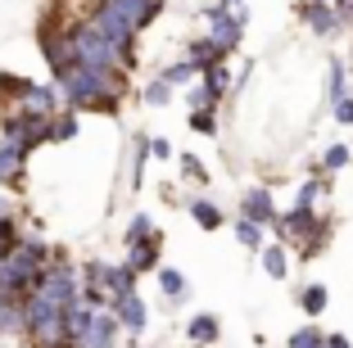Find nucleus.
<instances>
[{
  "label": "nucleus",
  "mask_w": 353,
  "mask_h": 348,
  "mask_svg": "<svg viewBox=\"0 0 353 348\" xmlns=\"http://www.w3.org/2000/svg\"><path fill=\"white\" fill-rule=\"evenodd\" d=\"M294 303H299V312H303L308 321H317L326 307H331V289H326L322 280H308V285L294 289Z\"/></svg>",
  "instance_id": "15"
},
{
  "label": "nucleus",
  "mask_w": 353,
  "mask_h": 348,
  "mask_svg": "<svg viewBox=\"0 0 353 348\" xmlns=\"http://www.w3.org/2000/svg\"><path fill=\"white\" fill-rule=\"evenodd\" d=\"M145 167H150V132H136L132 136V167H127V185L132 190L145 185Z\"/></svg>",
  "instance_id": "19"
},
{
  "label": "nucleus",
  "mask_w": 353,
  "mask_h": 348,
  "mask_svg": "<svg viewBox=\"0 0 353 348\" xmlns=\"http://www.w3.org/2000/svg\"><path fill=\"white\" fill-rule=\"evenodd\" d=\"M259 267H263V276H268V280H290L294 254L281 245V240H268V245L259 249Z\"/></svg>",
  "instance_id": "9"
},
{
  "label": "nucleus",
  "mask_w": 353,
  "mask_h": 348,
  "mask_svg": "<svg viewBox=\"0 0 353 348\" xmlns=\"http://www.w3.org/2000/svg\"><path fill=\"white\" fill-rule=\"evenodd\" d=\"M335 226H340V217H335L331 208H299V204H290L285 213H276V222L268 226V236L290 249L294 263H317V258L331 249Z\"/></svg>",
  "instance_id": "1"
},
{
  "label": "nucleus",
  "mask_w": 353,
  "mask_h": 348,
  "mask_svg": "<svg viewBox=\"0 0 353 348\" xmlns=\"http://www.w3.org/2000/svg\"><path fill=\"white\" fill-rule=\"evenodd\" d=\"M322 344H326V330L317 326V321H303L299 330L285 335V348H322Z\"/></svg>",
  "instance_id": "26"
},
{
  "label": "nucleus",
  "mask_w": 353,
  "mask_h": 348,
  "mask_svg": "<svg viewBox=\"0 0 353 348\" xmlns=\"http://www.w3.org/2000/svg\"><path fill=\"white\" fill-rule=\"evenodd\" d=\"M118 339H123V326H118V317L109 312V307H100L91 317V330H86L82 348H118Z\"/></svg>",
  "instance_id": "10"
},
{
  "label": "nucleus",
  "mask_w": 353,
  "mask_h": 348,
  "mask_svg": "<svg viewBox=\"0 0 353 348\" xmlns=\"http://www.w3.org/2000/svg\"><path fill=\"white\" fill-rule=\"evenodd\" d=\"M186 213H190V222H195L199 231H208V236H213V231H222V226H231V213L213 195H195L186 204Z\"/></svg>",
  "instance_id": "7"
},
{
  "label": "nucleus",
  "mask_w": 353,
  "mask_h": 348,
  "mask_svg": "<svg viewBox=\"0 0 353 348\" xmlns=\"http://www.w3.org/2000/svg\"><path fill=\"white\" fill-rule=\"evenodd\" d=\"M349 172H353V167H349Z\"/></svg>",
  "instance_id": "37"
},
{
  "label": "nucleus",
  "mask_w": 353,
  "mask_h": 348,
  "mask_svg": "<svg viewBox=\"0 0 353 348\" xmlns=\"http://www.w3.org/2000/svg\"><path fill=\"white\" fill-rule=\"evenodd\" d=\"M159 199H163V204H181V190H176L172 181H163L159 185Z\"/></svg>",
  "instance_id": "32"
},
{
  "label": "nucleus",
  "mask_w": 353,
  "mask_h": 348,
  "mask_svg": "<svg viewBox=\"0 0 353 348\" xmlns=\"http://www.w3.org/2000/svg\"><path fill=\"white\" fill-rule=\"evenodd\" d=\"M349 63H340V59H331L326 63V104H335V100H344L349 95Z\"/></svg>",
  "instance_id": "25"
},
{
  "label": "nucleus",
  "mask_w": 353,
  "mask_h": 348,
  "mask_svg": "<svg viewBox=\"0 0 353 348\" xmlns=\"http://www.w3.org/2000/svg\"><path fill=\"white\" fill-rule=\"evenodd\" d=\"M77 276H82V285H100V289H104V276H109V258L91 254L86 263H77Z\"/></svg>",
  "instance_id": "27"
},
{
  "label": "nucleus",
  "mask_w": 353,
  "mask_h": 348,
  "mask_svg": "<svg viewBox=\"0 0 353 348\" xmlns=\"http://www.w3.org/2000/svg\"><path fill=\"white\" fill-rule=\"evenodd\" d=\"M154 231H159V222H154V217L145 213V208H136V213L127 217V231H123V249H127V245H141V240H150V236H154Z\"/></svg>",
  "instance_id": "24"
},
{
  "label": "nucleus",
  "mask_w": 353,
  "mask_h": 348,
  "mask_svg": "<svg viewBox=\"0 0 353 348\" xmlns=\"http://www.w3.org/2000/svg\"><path fill=\"white\" fill-rule=\"evenodd\" d=\"M109 312L118 317L123 335H132V339L145 335V326H150V303L141 298V289H136V294H127V298H109Z\"/></svg>",
  "instance_id": "4"
},
{
  "label": "nucleus",
  "mask_w": 353,
  "mask_h": 348,
  "mask_svg": "<svg viewBox=\"0 0 353 348\" xmlns=\"http://www.w3.org/2000/svg\"><path fill=\"white\" fill-rule=\"evenodd\" d=\"M331 118H335L340 127H349V132H353V95H344V100L331 104Z\"/></svg>",
  "instance_id": "29"
},
{
  "label": "nucleus",
  "mask_w": 353,
  "mask_h": 348,
  "mask_svg": "<svg viewBox=\"0 0 353 348\" xmlns=\"http://www.w3.org/2000/svg\"><path fill=\"white\" fill-rule=\"evenodd\" d=\"M150 158H154V163H172V158H176V145L168 141V136H150Z\"/></svg>",
  "instance_id": "28"
},
{
  "label": "nucleus",
  "mask_w": 353,
  "mask_h": 348,
  "mask_svg": "<svg viewBox=\"0 0 353 348\" xmlns=\"http://www.w3.org/2000/svg\"><path fill=\"white\" fill-rule=\"evenodd\" d=\"M349 95H353V77H349Z\"/></svg>",
  "instance_id": "36"
},
{
  "label": "nucleus",
  "mask_w": 353,
  "mask_h": 348,
  "mask_svg": "<svg viewBox=\"0 0 353 348\" xmlns=\"http://www.w3.org/2000/svg\"><path fill=\"white\" fill-rule=\"evenodd\" d=\"M159 77H163V82L172 86V91H186V86H195V82H199V63L181 54V59L163 63V68H159Z\"/></svg>",
  "instance_id": "18"
},
{
  "label": "nucleus",
  "mask_w": 353,
  "mask_h": 348,
  "mask_svg": "<svg viewBox=\"0 0 353 348\" xmlns=\"http://www.w3.org/2000/svg\"><path fill=\"white\" fill-rule=\"evenodd\" d=\"M132 348H159V344H141V339H136V344H132Z\"/></svg>",
  "instance_id": "35"
},
{
  "label": "nucleus",
  "mask_w": 353,
  "mask_h": 348,
  "mask_svg": "<svg viewBox=\"0 0 353 348\" xmlns=\"http://www.w3.org/2000/svg\"><path fill=\"white\" fill-rule=\"evenodd\" d=\"M326 348H353V339L344 335V330H331V335H326Z\"/></svg>",
  "instance_id": "33"
},
{
  "label": "nucleus",
  "mask_w": 353,
  "mask_h": 348,
  "mask_svg": "<svg viewBox=\"0 0 353 348\" xmlns=\"http://www.w3.org/2000/svg\"><path fill=\"white\" fill-rule=\"evenodd\" d=\"M172 163H176V176H181L186 185H195V190H208V185H213V167H208L204 158H199V154L181 150V154L172 158Z\"/></svg>",
  "instance_id": "14"
},
{
  "label": "nucleus",
  "mask_w": 353,
  "mask_h": 348,
  "mask_svg": "<svg viewBox=\"0 0 353 348\" xmlns=\"http://www.w3.org/2000/svg\"><path fill=\"white\" fill-rule=\"evenodd\" d=\"M222 339V317L218 312H195L186 321V344L190 348H213Z\"/></svg>",
  "instance_id": "12"
},
{
  "label": "nucleus",
  "mask_w": 353,
  "mask_h": 348,
  "mask_svg": "<svg viewBox=\"0 0 353 348\" xmlns=\"http://www.w3.org/2000/svg\"><path fill=\"white\" fill-rule=\"evenodd\" d=\"M77 136H82V113L59 109V113L50 118V145H73Z\"/></svg>",
  "instance_id": "21"
},
{
  "label": "nucleus",
  "mask_w": 353,
  "mask_h": 348,
  "mask_svg": "<svg viewBox=\"0 0 353 348\" xmlns=\"http://www.w3.org/2000/svg\"><path fill=\"white\" fill-rule=\"evenodd\" d=\"M186 127H190L195 136L218 141V132H222V113H218V109H186Z\"/></svg>",
  "instance_id": "22"
},
{
  "label": "nucleus",
  "mask_w": 353,
  "mask_h": 348,
  "mask_svg": "<svg viewBox=\"0 0 353 348\" xmlns=\"http://www.w3.org/2000/svg\"><path fill=\"white\" fill-rule=\"evenodd\" d=\"M276 190H272L268 181H250L245 190H240V204H236V217H250V222L259 226H272L276 222Z\"/></svg>",
  "instance_id": "2"
},
{
  "label": "nucleus",
  "mask_w": 353,
  "mask_h": 348,
  "mask_svg": "<svg viewBox=\"0 0 353 348\" xmlns=\"http://www.w3.org/2000/svg\"><path fill=\"white\" fill-rule=\"evenodd\" d=\"M231 231H236V245L240 249H250L254 258H259V249L268 245V226H259V222H250V217H231Z\"/></svg>",
  "instance_id": "20"
},
{
  "label": "nucleus",
  "mask_w": 353,
  "mask_h": 348,
  "mask_svg": "<svg viewBox=\"0 0 353 348\" xmlns=\"http://www.w3.org/2000/svg\"><path fill=\"white\" fill-rule=\"evenodd\" d=\"M141 289V276H136V267L127 263V258H118V263H109V276H104V294L109 298H127Z\"/></svg>",
  "instance_id": "13"
},
{
  "label": "nucleus",
  "mask_w": 353,
  "mask_h": 348,
  "mask_svg": "<svg viewBox=\"0 0 353 348\" xmlns=\"http://www.w3.org/2000/svg\"><path fill=\"white\" fill-rule=\"evenodd\" d=\"M127 263L136 267V276H154L159 267H163V231H154L141 245H127Z\"/></svg>",
  "instance_id": "8"
},
{
  "label": "nucleus",
  "mask_w": 353,
  "mask_h": 348,
  "mask_svg": "<svg viewBox=\"0 0 353 348\" xmlns=\"http://www.w3.org/2000/svg\"><path fill=\"white\" fill-rule=\"evenodd\" d=\"M28 91H32V77H23V72H14V68H0V113L19 109Z\"/></svg>",
  "instance_id": "16"
},
{
  "label": "nucleus",
  "mask_w": 353,
  "mask_h": 348,
  "mask_svg": "<svg viewBox=\"0 0 353 348\" xmlns=\"http://www.w3.org/2000/svg\"><path fill=\"white\" fill-rule=\"evenodd\" d=\"M199 86L208 91V104L222 109L227 95L236 91V68H231V63H204V68H199Z\"/></svg>",
  "instance_id": "6"
},
{
  "label": "nucleus",
  "mask_w": 353,
  "mask_h": 348,
  "mask_svg": "<svg viewBox=\"0 0 353 348\" xmlns=\"http://www.w3.org/2000/svg\"><path fill=\"white\" fill-rule=\"evenodd\" d=\"M294 19H299L312 37H322V41L340 37V14H335L331 0H299V5H294Z\"/></svg>",
  "instance_id": "3"
},
{
  "label": "nucleus",
  "mask_w": 353,
  "mask_h": 348,
  "mask_svg": "<svg viewBox=\"0 0 353 348\" xmlns=\"http://www.w3.org/2000/svg\"><path fill=\"white\" fill-rule=\"evenodd\" d=\"M331 190H335V176L317 172L308 163V176H299V185H294V204L299 208H331Z\"/></svg>",
  "instance_id": "5"
},
{
  "label": "nucleus",
  "mask_w": 353,
  "mask_h": 348,
  "mask_svg": "<svg viewBox=\"0 0 353 348\" xmlns=\"http://www.w3.org/2000/svg\"><path fill=\"white\" fill-rule=\"evenodd\" d=\"M322 348H326V344H322Z\"/></svg>",
  "instance_id": "38"
},
{
  "label": "nucleus",
  "mask_w": 353,
  "mask_h": 348,
  "mask_svg": "<svg viewBox=\"0 0 353 348\" xmlns=\"http://www.w3.org/2000/svg\"><path fill=\"white\" fill-rule=\"evenodd\" d=\"M181 100H186V109H213V104H208V91L204 86H186V91H181Z\"/></svg>",
  "instance_id": "30"
},
{
  "label": "nucleus",
  "mask_w": 353,
  "mask_h": 348,
  "mask_svg": "<svg viewBox=\"0 0 353 348\" xmlns=\"http://www.w3.org/2000/svg\"><path fill=\"white\" fill-rule=\"evenodd\" d=\"M218 5H227V10H240V5H245V0H218Z\"/></svg>",
  "instance_id": "34"
},
{
  "label": "nucleus",
  "mask_w": 353,
  "mask_h": 348,
  "mask_svg": "<svg viewBox=\"0 0 353 348\" xmlns=\"http://www.w3.org/2000/svg\"><path fill=\"white\" fill-rule=\"evenodd\" d=\"M154 280H159V294H163V303L168 307H181V303H190V280H186V272L181 267H159L154 272Z\"/></svg>",
  "instance_id": "11"
},
{
  "label": "nucleus",
  "mask_w": 353,
  "mask_h": 348,
  "mask_svg": "<svg viewBox=\"0 0 353 348\" xmlns=\"http://www.w3.org/2000/svg\"><path fill=\"white\" fill-rule=\"evenodd\" d=\"M317 172H326V176H340V172H349L353 167V145H344V141H331L322 150V158H317Z\"/></svg>",
  "instance_id": "17"
},
{
  "label": "nucleus",
  "mask_w": 353,
  "mask_h": 348,
  "mask_svg": "<svg viewBox=\"0 0 353 348\" xmlns=\"http://www.w3.org/2000/svg\"><path fill=\"white\" fill-rule=\"evenodd\" d=\"M82 303H86V307H95V312H100V307H109V294H104L100 285H82Z\"/></svg>",
  "instance_id": "31"
},
{
  "label": "nucleus",
  "mask_w": 353,
  "mask_h": 348,
  "mask_svg": "<svg viewBox=\"0 0 353 348\" xmlns=\"http://www.w3.org/2000/svg\"><path fill=\"white\" fill-rule=\"evenodd\" d=\"M136 95H141V104H150V109H168V104L176 100V91L159 77V72L150 77V82H141V91H136Z\"/></svg>",
  "instance_id": "23"
}]
</instances>
